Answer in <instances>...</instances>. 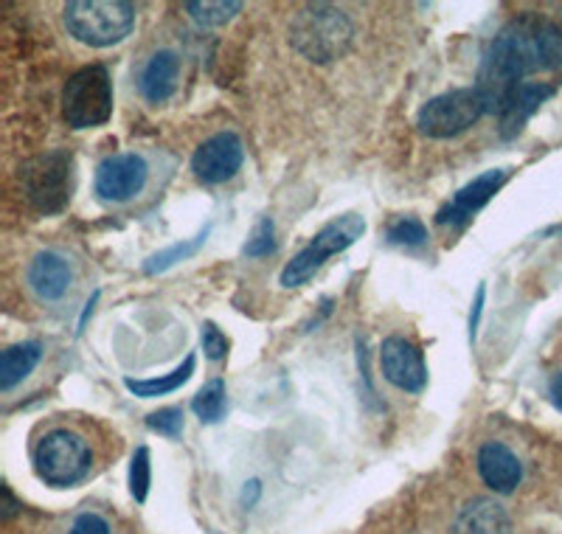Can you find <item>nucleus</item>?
I'll return each instance as SVG.
<instances>
[{
  "mask_svg": "<svg viewBox=\"0 0 562 534\" xmlns=\"http://www.w3.org/2000/svg\"><path fill=\"white\" fill-rule=\"evenodd\" d=\"M562 65V32L540 14H520L509 20L484 52L475 90L484 99L486 113L506 108L512 93L537 70H554Z\"/></svg>",
  "mask_w": 562,
  "mask_h": 534,
  "instance_id": "obj_1",
  "label": "nucleus"
},
{
  "mask_svg": "<svg viewBox=\"0 0 562 534\" xmlns=\"http://www.w3.org/2000/svg\"><path fill=\"white\" fill-rule=\"evenodd\" d=\"M355 26L349 14L329 3L301 7L290 20V45L310 63H335L351 48Z\"/></svg>",
  "mask_w": 562,
  "mask_h": 534,
  "instance_id": "obj_2",
  "label": "nucleus"
},
{
  "mask_svg": "<svg viewBox=\"0 0 562 534\" xmlns=\"http://www.w3.org/2000/svg\"><path fill=\"white\" fill-rule=\"evenodd\" d=\"M65 29L90 48H110L135 29V7L127 0H74L63 12Z\"/></svg>",
  "mask_w": 562,
  "mask_h": 534,
  "instance_id": "obj_3",
  "label": "nucleus"
},
{
  "mask_svg": "<svg viewBox=\"0 0 562 534\" xmlns=\"http://www.w3.org/2000/svg\"><path fill=\"white\" fill-rule=\"evenodd\" d=\"M90 467H93V450H90L88 440L68 427L45 433L34 450V470H37L40 481L54 490L79 483L88 476Z\"/></svg>",
  "mask_w": 562,
  "mask_h": 534,
  "instance_id": "obj_4",
  "label": "nucleus"
},
{
  "mask_svg": "<svg viewBox=\"0 0 562 534\" xmlns=\"http://www.w3.org/2000/svg\"><path fill=\"white\" fill-rule=\"evenodd\" d=\"M20 186L29 205L40 214H59L68 209L74 191V158L65 149L37 155L20 166Z\"/></svg>",
  "mask_w": 562,
  "mask_h": 534,
  "instance_id": "obj_5",
  "label": "nucleus"
},
{
  "mask_svg": "<svg viewBox=\"0 0 562 534\" xmlns=\"http://www.w3.org/2000/svg\"><path fill=\"white\" fill-rule=\"evenodd\" d=\"M113 115V79L104 65H85L65 82L63 119L74 130L108 124Z\"/></svg>",
  "mask_w": 562,
  "mask_h": 534,
  "instance_id": "obj_6",
  "label": "nucleus"
},
{
  "mask_svg": "<svg viewBox=\"0 0 562 534\" xmlns=\"http://www.w3.org/2000/svg\"><path fill=\"white\" fill-rule=\"evenodd\" d=\"M366 234V220L360 214H344L318 231L304 251L293 256L281 270V287L307 285L318 274L324 262L335 254H344L360 236Z\"/></svg>",
  "mask_w": 562,
  "mask_h": 534,
  "instance_id": "obj_7",
  "label": "nucleus"
},
{
  "mask_svg": "<svg viewBox=\"0 0 562 534\" xmlns=\"http://www.w3.org/2000/svg\"><path fill=\"white\" fill-rule=\"evenodd\" d=\"M486 113L484 99L475 88H459L450 93L434 96L428 104H422L416 115V127L428 138H456L467 133L475 121Z\"/></svg>",
  "mask_w": 562,
  "mask_h": 534,
  "instance_id": "obj_8",
  "label": "nucleus"
},
{
  "mask_svg": "<svg viewBox=\"0 0 562 534\" xmlns=\"http://www.w3.org/2000/svg\"><path fill=\"white\" fill-rule=\"evenodd\" d=\"M149 178L147 160L138 153H119L104 158L97 166V178H93V189L104 203H127V200L138 198Z\"/></svg>",
  "mask_w": 562,
  "mask_h": 534,
  "instance_id": "obj_9",
  "label": "nucleus"
},
{
  "mask_svg": "<svg viewBox=\"0 0 562 534\" xmlns=\"http://www.w3.org/2000/svg\"><path fill=\"white\" fill-rule=\"evenodd\" d=\"M245 147L237 133H217L203 141L192 158V173L200 183L217 186L243 169Z\"/></svg>",
  "mask_w": 562,
  "mask_h": 534,
  "instance_id": "obj_10",
  "label": "nucleus"
},
{
  "mask_svg": "<svg viewBox=\"0 0 562 534\" xmlns=\"http://www.w3.org/2000/svg\"><path fill=\"white\" fill-rule=\"evenodd\" d=\"M380 366H383L385 380L400 391L419 394L428 386V363L416 344L405 337L394 335L385 337L383 349H380Z\"/></svg>",
  "mask_w": 562,
  "mask_h": 534,
  "instance_id": "obj_11",
  "label": "nucleus"
},
{
  "mask_svg": "<svg viewBox=\"0 0 562 534\" xmlns=\"http://www.w3.org/2000/svg\"><path fill=\"white\" fill-rule=\"evenodd\" d=\"M506 178H509L506 169H490V173L479 175L475 180L461 186V189L456 191V198L450 200L445 209H439L436 223H439L441 229H464V225L470 223L495 194H498L501 186L506 183Z\"/></svg>",
  "mask_w": 562,
  "mask_h": 534,
  "instance_id": "obj_12",
  "label": "nucleus"
},
{
  "mask_svg": "<svg viewBox=\"0 0 562 534\" xmlns=\"http://www.w3.org/2000/svg\"><path fill=\"white\" fill-rule=\"evenodd\" d=\"M29 287L40 301H59L70 290L74 281V270H70L68 259L54 251H43L29 265Z\"/></svg>",
  "mask_w": 562,
  "mask_h": 534,
  "instance_id": "obj_13",
  "label": "nucleus"
},
{
  "mask_svg": "<svg viewBox=\"0 0 562 534\" xmlns=\"http://www.w3.org/2000/svg\"><path fill=\"white\" fill-rule=\"evenodd\" d=\"M479 472L490 490L506 496V492H515V487L524 478V465H520V458L506 445H501V442H486L479 450Z\"/></svg>",
  "mask_w": 562,
  "mask_h": 534,
  "instance_id": "obj_14",
  "label": "nucleus"
},
{
  "mask_svg": "<svg viewBox=\"0 0 562 534\" xmlns=\"http://www.w3.org/2000/svg\"><path fill=\"white\" fill-rule=\"evenodd\" d=\"M554 96V88L543 82H524L512 99L506 102V108L501 110V138H515V135L524 133L526 121L540 110V104H546Z\"/></svg>",
  "mask_w": 562,
  "mask_h": 534,
  "instance_id": "obj_15",
  "label": "nucleus"
},
{
  "mask_svg": "<svg viewBox=\"0 0 562 534\" xmlns=\"http://www.w3.org/2000/svg\"><path fill=\"white\" fill-rule=\"evenodd\" d=\"M456 534H512V521L506 509L492 498H475L464 503L456 518Z\"/></svg>",
  "mask_w": 562,
  "mask_h": 534,
  "instance_id": "obj_16",
  "label": "nucleus"
},
{
  "mask_svg": "<svg viewBox=\"0 0 562 534\" xmlns=\"http://www.w3.org/2000/svg\"><path fill=\"white\" fill-rule=\"evenodd\" d=\"M180 59L172 52H158L149 57V63L140 70V96L149 104H164L178 88Z\"/></svg>",
  "mask_w": 562,
  "mask_h": 534,
  "instance_id": "obj_17",
  "label": "nucleus"
},
{
  "mask_svg": "<svg viewBox=\"0 0 562 534\" xmlns=\"http://www.w3.org/2000/svg\"><path fill=\"white\" fill-rule=\"evenodd\" d=\"M43 360V346L26 341V344H14L0 357V391H12L14 386L26 380L37 363Z\"/></svg>",
  "mask_w": 562,
  "mask_h": 534,
  "instance_id": "obj_18",
  "label": "nucleus"
},
{
  "mask_svg": "<svg viewBox=\"0 0 562 534\" xmlns=\"http://www.w3.org/2000/svg\"><path fill=\"white\" fill-rule=\"evenodd\" d=\"M194 369H198V357L189 355L183 360V366H178V369L169 371V375L149 377V380H133V377H127L124 386H127L135 397H140V400H155V397L175 394L178 388H183L186 382L192 380Z\"/></svg>",
  "mask_w": 562,
  "mask_h": 534,
  "instance_id": "obj_19",
  "label": "nucleus"
},
{
  "mask_svg": "<svg viewBox=\"0 0 562 534\" xmlns=\"http://www.w3.org/2000/svg\"><path fill=\"white\" fill-rule=\"evenodd\" d=\"M209 231H200L194 240H186V242H175V245H169V248L158 251L155 256H149L147 265H144V274L147 276H155V274H167L169 267H175L178 262H186V259H192L194 254H198L200 248L205 245V240H209Z\"/></svg>",
  "mask_w": 562,
  "mask_h": 534,
  "instance_id": "obj_20",
  "label": "nucleus"
},
{
  "mask_svg": "<svg viewBox=\"0 0 562 534\" xmlns=\"http://www.w3.org/2000/svg\"><path fill=\"white\" fill-rule=\"evenodd\" d=\"M225 408H228V391H225V380H220V377L200 388L198 397L192 400V411L205 425H217L225 416Z\"/></svg>",
  "mask_w": 562,
  "mask_h": 534,
  "instance_id": "obj_21",
  "label": "nucleus"
},
{
  "mask_svg": "<svg viewBox=\"0 0 562 534\" xmlns=\"http://www.w3.org/2000/svg\"><path fill=\"white\" fill-rule=\"evenodd\" d=\"M186 9H189L194 23L217 29L237 18V14L243 12V3H239V0H194V3H189Z\"/></svg>",
  "mask_w": 562,
  "mask_h": 534,
  "instance_id": "obj_22",
  "label": "nucleus"
},
{
  "mask_svg": "<svg viewBox=\"0 0 562 534\" xmlns=\"http://www.w3.org/2000/svg\"><path fill=\"white\" fill-rule=\"evenodd\" d=\"M149 483H153V456H149L147 445H140L135 447L133 461H130V492H133L135 501H147Z\"/></svg>",
  "mask_w": 562,
  "mask_h": 534,
  "instance_id": "obj_23",
  "label": "nucleus"
},
{
  "mask_svg": "<svg viewBox=\"0 0 562 534\" xmlns=\"http://www.w3.org/2000/svg\"><path fill=\"white\" fill-rule=\"evenodd\" d=\"M389 242L391 245H405V248H416V245H425L428 242V229L416 216H400L389 225Z\"/></svg>",
  "mask_w": 562,
  "mask_h": 534,
  "instance_id": "obj_24",
  "label": "nucleus"
},
{
  "mask_svg": "<svg viewBox=\"0 0 562 534\" xmlns=\"http://www.w3.org/2000/svg\"><path fill=\"white\" fill-rule=\"evenodd\" d=\"M276 251V225L270 216H262L250 231L248 242H245V256L259 259V256H270Z\"/></svg>",
  "mask_w": 562,
  "mask_h": 534,
  "instance_id": "obj_25",
  "label": "nucleus"
},
{
  "mask_svg": "<svg viewBox=\"0 0 562 534\" xmlns=\"http://www.w3.org/2000/svg\"><path fill=\"white\" fill-rule=\"evenodd\" d=\"M147 427L160 433V436L178 440L180 433H183V411L180 408H160V411L147 416Z\"/></svg>",
  "mask_w": 562,
  "mask_h": 534,
  "instance_id": "obj_26",
  "label": "nucleus"
},
{
  "mask_svg": "<svg viewBox=\"0 0 562 534\" xmlns=\"http://www.w3.org/2000/svg\"><path fill=\"white\" fill-rule=\"evenodd\" d=\"M200 344H203V352L209 360H225V355H228V349H231L228 337L220 332L217 324H211V321H205L203 324V332H200Z\"/></svg>",
  "mask_w": 562,
  "mask_h": 534,
  "instance_id": "obj_27",
  "label": "nucleus"
},
{
  "mask_svg": "<svg viewBox=\"0 0 562 534\" xmlns=\"http://www.w3.org/2000/svg\"><path fill=\"white\" fill-rule=\"evenodd\" d=\"M70 534H113V532H110V523L104 521L102 515H97V512H82V515L74 521V526H70Z\"/></svg>",
  "mask_w": 562,
  "mask_h": 534,
  "instance_id": "obj_28",
  "label": "nucleus"
},
{
  "mask_svg": "<svg viewBox=\"0 0 562 534\" xmlns=\"http://www.w3.org/2000/svg\"><path fill=\"white\" fill-rule=\"evenodd\" d=\"M484 299H486V287L481 285L479 293H475L473 312H470V341H473V344H475V335H479V321H481V312H484Z\"/></svg>",
  "mask_w": 562,
  "mask_h": 534,
  "instance_id": "obj_29",
  "label": "nucleus"
},
{
  "mask_svg": "<svg viewBox=\"0 0 562 534\" xmlns=\"http://www.w3.org/2000/svg\"><path fill=\"white\" fill-rule=\"evenodd\" d=\"M549 397L551 402H554L557 411H562V371H557V375L549 380Z\"/></svg>",
  "mask_w": 562,
  "mask_h": 534,
  "instance_id": "obj_30",
  "label": "nucleus"
}]
</instances>
